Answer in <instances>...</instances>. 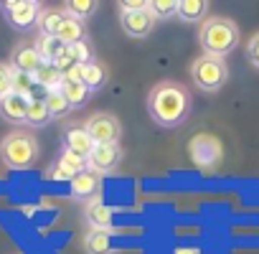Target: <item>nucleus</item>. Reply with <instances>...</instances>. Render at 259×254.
I'll use <instances>...</instances> for the list:
<instances>
[{
    "mask_svg": "<svg viewBox=\"0 0 259 254\" xmlns=\"http://www.w3.org/2000/svg\"><path fill=\"white\" fill-rule=\"evenodd\" d=\"M36 49H38V54H41V59L46 61V64H54L61 54H64V44L59 41V38H54V36H38L36 38Z\"/></svg>",
    "mask_w": 259,
    "mask_h": 254,
    "instance_id": "nucleus-20",
    "label": "nucleus"
},
{
    "mask_svg": "<svg viewBox=\"0 0 259 254\" xmlns=\"http://www.w3.org/2000/svg\"><path fill=\"white\" fill-rule=\"evenodd\" d=\"M13 89V69L8 64H0V97H6Z\"/></svg>",
    "mask_w": 259,
    "mask_h": 254,
    "instance_id": "nucleus-30",
    "label": "nucleus"
},
{
    "mask_svg": "<svg viewBox=\"0 0 259 254\" xmlns=\"http://www.w3.org/2000/svg\"><path fill=\"white\" fill-rule=\"evenodd\" d=\"M99 8V3H94V0H71V3H64V13L76 18V21H87L94 11Z\"/></svg>",
    "mask_w": 259,
    "mask_h": 254,
    "instance_id": "nucleus-21",
    "label": "nucleus"
},
{
    "mask_svg": "<svg viewBox=\"0 0 259 254\" xmlns=\"http://www.w3.org/2000/svg\"><path fill=\"white\" fill-rule=\"evenodd\" d=\"M119 26L130 38H148L155 26V16L150 13V8L138 13H119Z\"/></svg>",
    "mask_w": 259,
    "mask_h": 254,
    "instance_id": "nucleus-8",
    "label": "nucleus"
},
{
    "mask_svg": "<svg viewBox=\"0 0 259 254\" xmlns=\"http://www.w3.org/2000/svg\"><path fill=\"white\" fill-rule=\"evenodd\" d=\"M64 56H66L71 64H87V61H92V51H89V46H87L84 41L66 46V49H64Z\"/></svg>",
    "mask_w": 259,
    "mask_h": 254,
    "instance_id": "nucleus-29",
    "label": "nucleus"
},
{
    "mask_svg": "<svg viewBox=\"0 0 259 254\" xmlns=\"http://www.w3.org/2000/svg\"><path fill=\"white\" fill-rule=\"evenodd\" d=\"M150 13L155 16V21L173 18L178 16V0H150Z\"/></svg>",
    "mask_w": 259,
    "mask_h": 254,
    "instance_id": "nucleus-25",
    "label": "nucleus"
},
{
    "mask_svg": "<svg viewBox=\"0 0 259 254\" xmlns=\"http://www.w3.org/2000/svg\"><path fill=\"white\" fill-rule=\"evenodd\" d=\"M44 102H46V107H49V114H51V119H61V117H66L74 107L64 99V94L61 92H49L46 97H44Z\"/></svg>",
    "mask_w": 259,
    "mask_h": 254,
    "instance_id": "nucleus-22",
    "label": "nucleus"
},
{
    "mask_svg": "<svg viewBox=\"0 0 259 254\" xmlns=\"http://www.w3.org/2000/svg\"><path fill=\"white\" fill-rule=\"evenodd\" d=\"M87 135L94 140V145H107V143H119L122 135V124L114 114L109 112H97L84 122Z\"/></svg>",
    "mask_w": 259,
    "mask_h": 254,
    "instance_id": "nucleus-6",
    "label": "nucleus"
},
{
    "mask_svg": "<svg viewBox=\"0 0 259 254\" xmlns=\"http://www.w3.org/2000/svg\"><path fill=\"white\" fill-rule=\"evenodd\" d=\"M59 92L64 94V99L71 104V107H81L89 102V89L81 84V81H71V79H64Z\"/></svg>",
    "mask_w": 259,
    "mask_h": 254,
    "instance_id": "nucleus-18",
    "label": "nucleus"
},
{
    "mask_svg": "<svg viewBox=\"0 0 259 254\" xmlns=\"http://www.w3.org/2000/svg\"><path fill=\"white\" fill-rule=\"evenodd\" d=\"M99 188H102V178L99 173L94 171H81L76 173L71 181H69V191L76 201H92L99 196Z\"/></svg>",
    "mask_w": 259,
    "mask_h": 254,
    "instance_id": "nucleus-11",
    "label": "nucleus"
},
{
    "mask_svg": "<svg viewBox=\"0 0 259 254\" xmlns=\"http://www.w3.org/2000/svg\"><path fill=\"white\" fill-rule=\"evenodd\" d=\"M122 160V148L119 143H107V145H94L92 155L87 158L89 171L94 173H107L112 168H117V163Z\"/></svg>",
    "mask_w": 259,
    "mask_h": 254,
    "instance_id": "nucleus-9",
    "label": "nucleus"
},
{
    "mask_svg": "<svg viewBox=\"0 0 259 254\" xmlns=\"http://www.w3.org/2000/svg\"><path fill=\"white\" fill-rule=\"evenodd\" d=\"M0 8H3L8 23L18 31H28V28L38 26V18L44 13L41 3H36V0H8Z\"/></svg>",
    "mask_w": 259,
    "mask_h": 254,
    "instance_id": "nucleus-5",
    "label": "nucleus"
},
{
    "mask_svg": "<svg viewBox=\"0 0 259 254\" xmlns=\"http://www.w3.org/2000/svg\"><path fill=\"white\" fill-rule=\"evenodd\" d=\"M36 158H38V143L31 133L16 130V133L6 135L3 143H0V160L13 171L31 168L36 163Z\"/></svg>",
    "mask_w": 259,
    "mask_h": 254,
    "instance_id": "nucleus-3",
    "label": "nucleus"
},
{
    "mask_svg": "<svg viewBox=\"0 0 259 254\" xmlns=\"http://www.w3.org/2000/svg\"><path fill=\"white\" fill-rule=\"evenodd\" d=\"M221 143L213 135H196L191 140V160L201 168H213L216 163H221Z\"/></svg>",
    "mask_w": 259,
    "mask_h": 254,
    "instance_id": "nucleus-7",
    "label": "nucleus"
},
{
    "mask_svg": "<svg viewBox=\"0 0 259 254\" xmlns=\"http://www.w3.org/2000/svg\"><path fill=\"white\" fill-rule=\"evenodd\" d=\"M117 8H119V13H138V11L150 8V0H122Z\"/></svg>",
    "mask_w": 259,
    "mask_h": 254,
    "instance_id": "nucleus-31",
    "label": "nucleus"
},
{
    "mask_svg": "<svg viewBox=\"0 0 259 254\" xmlns=\"http://www.w3.org/2000/svg\"><path fill=\"white\" fill-rule=\"evenodd\" d=\"M87 219L94 229H102V226H109L112 224V211L107 206H102L99 201H92V206L87 208Z\"/></svg>",
    "mask_w": 259,
    "mask_h": 254,
    "instance_id": "nucleus-24",
    "label": "nucleus"
},
{
    "mask_svg": "<svg viewBox=\"0 0 259 254\" xmlns=\"http://www.w3.org/2000/svg\"><path fill=\"white\" fill-rule=\"evenodd\" d=\"M84 36H87L84 23L76 21V18H71V16H64V21H61V26H59V31H56L54 38H59L64 46H71V44L84 41Z\"/></svg>",
    "mask_w": 259,
    "mask_h": 254,
    "instance_id": "nucleus-15",
    "label": "nucleus"
},
{
    "mask_svg": "<svg viewBox=\"0 0 259 254\" xmlns=\"http://www.w3.org/2000/svg\"><path fill=\"white\" fill-rule=\"evenodd\" d=\"M198 44L206 56L224 59L239 46V26L224 16L203 18V23L198 28Z\"/></svg>",
    "mask_w": 259,
    "mask_h": 254,
    "instance_id": "nucleus-2",
    "label": "nucleus"
},
{
    "mask_svg": "<svg viewBox=\"0 0 259 254\" xmlns=\"http://www.w3.org/2000/svg\"><path fill=\"white\" fill-rule=\"evenodd\" d=\"M33 87H36V81H33L31 74L13 71V89H11V92H16V94H21V97H26V99H33Z\"/></svg>",
    "mask_w": 259,
    "mask_h": 254,
    "instance_id": "nucleus-26",
    "label": "nucleus"
},
{
    "mask_svg": "<svg viewBox=\"0 0 259 254\" xmlns=\"http://www.w3.org/2000/svg\"><path fill=\"white\" fill-rule=\"evenodd\" d=\"M33 81L38 84V87H44L46 89V94L49 92H59V87H61V81H64V74L59 71V66L56 64H41L38 66V71L33 74Z\"/></svg>",
    "mask_w": 259,
    "mask_h": 254,
    "instance_id": "nucleus-16",
    "label": "nucleus"
},
{
    "mask_svg": "<svg viewBox=\"0 0 259 254\" xmlns=\"http://www.w3.org/2000/svg\"><path fill=\"white\" fill-rule=\"evenodd\" d=\"M64 16H66L64 11H44L41 18H38V33L41 36H56Z\"/></svg>",
    "mask_w": 259,
    "mask_h": 254,
    "instance_id": "nucleus-23",
    "label": "nucleus"
},
{
    "mask_svg": "<svg viewBox=\"0 0 259 254\" xmlns=\"http://www.w3.org/2000/svg\"><path fill=\"white\" fill-rule=\"evenodd\" d=\"M246 59L254 69H259V33H254L249 41H246Z\"/></svg>",
    "mask_w": 259,
    "mask_h": 254,
    "instance_id": "nucleus-32",
    "label": "nucleus"
},
{
    "mask_svg": "<svg viewBox=\"0 0 259 254\" xmlns=\"http://www.w3.org/2000/svg\"><path fill=\"white\" fill-rule=\"evenodd\" d=\"M109 249V236L102 229H92L87 234V251L89 254H104Z\"/></svg>",
    "mask_w": 259,
    "mask_h": 254,
    "instance_id": "nucleus-27",
    "label": "nucleus"
},
{
    "mask_svg": "<svg viewBox=\"0 0 259 254\" xmlns=\"http://www.w3.org/2000/svg\"><path fill=\"white\" fill-rule=\"evenodd\" d=\"M208 3L206 0H178V18L183 23H196L206 16Z\"/></svg>",
    "mask_w": 259,
    "mask_h": 254,
    "instance_id": "nucleus-17",
    "label": "nucleus"
},
{
    "mask_svg": "<svg viewBox=\"0 0 259 254\" xmlns=\"http://www.w3.org/2000/svg\"><path fill=\"white\" fill-rule=\"evenodd\" d=\"M49 178H56V181H71L74 176H71L66 168H61V165L56 163L54 168H49Z\"/></svg>",
    "mask_w": 259,
    "mask_h": 254,
    "instance_id": "nucleus-33",
    "label": "nucleus"
},
{
    "mask_svg": "<svg viewBox=\"0 0 259 254\" xmlns=\"http://www.w3.org/2000/svg\"><path fill=\"white\" fill-rule=\"evenodd\" d=\"M28 102L26 97L16 94V92H8L6 97H0V114H3L8 122H26V109H28Z\"/></svg>",
    "mask_w": 259,
    "mask_h": 254,
    "instance_id": "nucleus-13",
    "label": "nucleus"
},
{
    "mask_svg": "<svg viewBox=\"0 0 259 254\" xmlns=\"http://www.w3.org/2000/svg\"><path fill=\"white\" fill-rule=\"evenodd\" d=\"M41 64H44V59H41L36 44H18L11 54V69L13 71H23V74L33 76Z\"/></svg>",
    "mask_w": 259,
    "mask_h": 254,
    "instance_id": "nucleus-10",
    "label": "nucleus"
},
{
    "mask_svg": "<svg viewBox=\"0 0 259 254\" xmlns=\"http://www.w3.org/2000/svg\"><path fill=\"white\" fill-rule=\"evenodd\" d=\"M51 122V114H49V107L44 99H31L28 102V109H26V124L28 127H46Z\"/></svg>",
    "mask_w": 259,
    "mask_h": 254,
    "instance_id": "nucleus-19",
    "label": "nucleus"
},
{
    "mask_svg": "<svg viewBox=\"0 0 259 254\" xmlns=\"http://www.w3.org/2000/svg\"><path fill=\"white\" fill-rule=\"evenodd\" d=\"M107 79H109V71H107V66H104L102 61L92 59V61L81 64V84H84L89 92H99V89H104Z\"/></svg>",
    "mask_w": 259,
    "mask_h": 254,
    "instance_id": "nucleus-14",
    "label": "nucleus"
},
{
    "mask_svg": "<svg viewBox=\"0 0 259 254\" xmlns=\"http://www.w3.org/2000/svg\"><path fill=\"white\" fill-rule=\"evenodd\" d=\"M56 163H59L61 168H66V171H69L71 176H76V173H81V171H87V160H84V158H79L76 153H71V150H66V148L61 150V158H59Z\"/></svg>",
    "mask_w": 259,
    "mask_h": 254,
    "instance_id": "nucleus-28",
    "label": "nucleus"
},
{
    "mask_svg": "<svg viewBox=\"0 0 259 254\" xmlns=\"http://www.w3.org/2000/svg\"><path fill=\"white\" fill-rule=\"evenodd\" d=\"M148 114L158 127H178L191 114V92L181 81H158L148 94Z\"/></svg>",
    "mask_w": 259,
    "mask_h": 254,
    "instance_id": "nucleus-1",
    "label": "nucleus"
},
{
    "mask_svg": "<svg viewBox=\"0 0 259 254\" xmlns=\"http://www.w3.org/2000/svg\"><path fill=\"white\" fill-rule=\"evenodd\" d=\"M191 79L201 92H219L229 79V66L219 56H198L191 64Z\"/></svg>",
    "mask_w": 259,
    "mask_h": 254,
    "instance_id": "nucleus-4",
    "label": "nucleus"
},
{
    "mask_svg": "<svg viewBox=\"0 0 259 254\" xmlns=\"http://www.w3.org/2000/svg\"><path fill=\"white\" fill-rule=\"evenodd\" d=\"M64 148L71 150V153H76L79 158L87 160V158L92 155V150H94V140L87 135L84 127H79V124H69V127H66V133H64Z\"/></svg>",
    "mask_w": 259,
    "mask_h": 254,
    "instance_id": "nucleus-12",
    "label": "nucleus"
}]
</instances>
